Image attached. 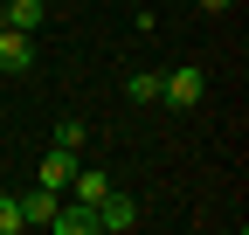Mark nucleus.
<instances>
[{
    "mask_svg": "<svg viewBox=\"0 0 249 235\" xmlns=\"http://www.w3.org/2000/svg\"><path fill=\"white\" fill-rule=\"evenodd\" d=\"M208 97V76L187 63V69H173V76H160V104H173V111H194Z\"/></svg>",
    "mask_w": 249,
    "mask_h": 235,
    "instance_id": "1",
    "label": "nucleus"
},
{
    "mask_svg": "<svg viewBox=\"0 0 249 235\" xmlns=\"http://www.w3.org/2000/svg\"><path fill=\"white\" fill-rule=\"evenodd\" d=\"M70 180H76V152H70V145H49V152H42V166H35V187L70 194Z\"/></svg>",
    "mask_w": 249,
    "mask_h": 235,
    "instance_id": "2",
    "label": "nucleus"
},
{
    "mask_svg": "<svg viewBox=\"0 0 249 235\" xmlns=\"http://www.w3.org/2000/svg\"><path fill=\"white\" fill-rule=\"evenodd\" d=\"M97 228H104V235H132V228H139V201L111 187V194L97 201Z\"/></svg>",
    "mask_w": 249,
    "mask_h": 235,
    "instance_id": "3",
    "label": "nucleus"
},
{
    "mask_svg": "<svg viewBox=\"0 0 249 235\" xmlns=\"http://www.w3.org/2000/svg\"><path fill=\"white\" fill-rule=\"evenodd\" d=\"M0 69H7V76H28V69H35V42H28L21 28H0Z\"/></svg>",
    "mask_w": 249,
    "mask_h": 235,
    "instance_id": "4",
    "label": "nucleus"
},
{
    "mask_svg": "<svg viewBox=\"0 0 249 235\" xmlns=\"http://www.w3.org/2000/svg\"><path fill=\"white\" fill-rule=\"evenodd\" d=\"M49 228H55V235H97V208H83V201H55Z\"/></svg>",
    "mask_w": 249,
    "mask_h": 235,
    "instance_id": "5",
    "label": "nucleus"
},
{
    "mask_svg": "<svg viewBox=\"0 0 249 235\" xmlns=\"http://www.w3.org/2000/svg\"><path fill=\"white\" fill-rule=\"evenodd\" d=\"M104 194H111V173H97V166H76V180H70V201H83V208H97Z\"/></svg>",
    "mask_w": 249,
    "mask_h": 235,
    "instance_id": "6",
    "label": "nucleus"
},
{
    "mask_svg": "<svg viewBox=\"0 0 249 235\" xmlns=\"http://www.w3.org/2000/svg\"><path fill=\"white\" fill-rule=\"evenodd\" d=\"M42 21H49V7H42V0H7V28H21V35H35Z\"/></svg>",
    "mask_w": 249,
    "mask_h": 235,
    "instance_id": "7",
    "label": "nucleus"
},
{
    "mask_svg": "<svg viewBox=\"0 0 249 235\" xmlns=\"http://www.w3.org/2000/svg\"><path fill=\"white\" fill-rule=\"evenodd\" d=\"M55 201H62V194H49V187H28V194H21V221H42V228H49Z\"/></svg>",
    "mask_w": 249,
    "mask_h": 235,
    "instance_id": "8",
    "label": "nucleus"
},
{
    "mask_svg": "<svg viewBox=\"0 0 249 235\" xmlns=\"http://www.w3.org/2000/svg\"><path fill=\"white\" fill-rule=\"evenodd\" d=\"M124 97L132 104H160V69H132L124 76Z\"/></svg>",
    "mask_w": 249,
    "mask_h": 235,
    "instance_id": "9",
    "label": "nucleus"
},
{
    "mask_svg": "<svg viewBox=\"0 0 249 235\" xmlns=\"http://www.w3.org/2000/svg\"><path fill=\"white\" fill-rule=\"evenodd\" d=\"M28 221H21V194H0V235H21Z\"/></svg>",
    "mask_w": 249,
    "mask_h": 235,
    "instance_id": "10",
    "label": "nucleus"
},
{
    "mask_svg": "<svg viewBox=\"0 0 249 235\" xmlns=\"http://www.w3.org/2000/svg\"><path fill=\"white\" fill-rule=\"evenodd\" d=\"M55 145H70V152L83 145V125H76V118H55Z\"/></svg>",
    "mask_w": 249,
    "mask_h": 235,
    "instance_id": "11",
    "label": "nucleus"
},
{
    "mask_svg": "<svg viewBox=\"0 0 249 235\" xmlns=\"http://www.w3.org/2000/svg\"><path fill=\"white\" fill-rule=\"evenodd\" d=\"M194 7H201V14H229L235 0H194Z\"/></svg>",
    "mask_w": 249,
    "mask_h": 235,
    "instance_id": "12",
    "label": "nucleus"
},
{
    "mask_svg": "<svg viewBox=\"0 0 249 235\" xmlns=\"http://www.w3.org/2000/svg\"><path fill=\"white\" fill-rule=\"evenodd\" d=\"M0 28H7V0H0Z\"/></svg>",
    "mask_w": 249,
    "mask_h": 235,
    "instance_id": "13",
    "label": "nucleus"
}]
</instances>
